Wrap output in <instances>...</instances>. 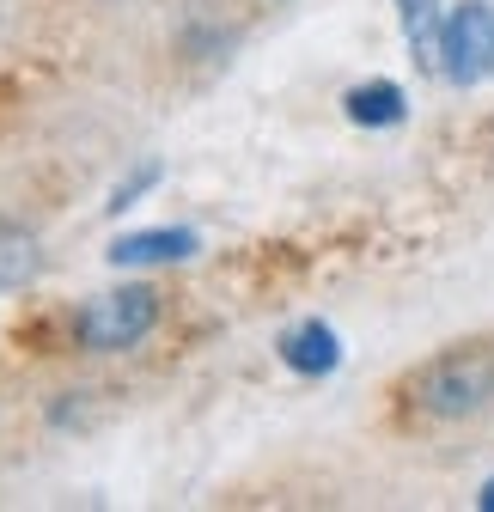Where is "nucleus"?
<instances>
[{"label": "nucleus", "instance_id": "f257e3e1", "mask_svg": "<svg viewBox=\"0 0 494 512\" xmlns=\"http://www.w3.org/2000/svg\"><path fill=\"white\" fill-rule=\"evenodd\" d=\"M403 397L427 421H464V415L494 403V354L488 348H452L440 360H427L403 384Z\"/></svg>", "mask_w": 494, "mask_h": 512}, {"label": "nucleus", "instance_id": "f03ea898", "mask_svg": "<svg viewBox=\"0 0 494 512\" xmlns=\"http://www.w3.org/2000/svg\"><path fill=\"white\" fill-rule=\"evenodd\" d=\"M159 324V293L153 287H116V293H98L80 317H74V330L92 354H129L153 336Z\"/></svg>", "mask_w": 494, "mask_h": 512}, {"label": "nucleus", "instance_id": "7ed1b4c3", "mask_svg": "<svg viewBox=\"0 0 494 512\" xmlns=\"http://www.w3.org/2000/svg\"><path fill=\"white\" fill-rule=\"evenodd\" d=\"M440 74L452 86H488L494 80V0H458V7H446Z\"/></svg>", "mask_w": 494, "mask_h": 512}, {"label": "nucleus", "instance_id": "20e7f679", "mask_svg": "<svg viewBox=\"0 0 494 512\" xmlns=\"http://www.w3.org/2000/svg\"><path fill=\"white\" fill-rule=\"evenodd\" d=\"M202 238L190 226H147V232H122L104 256L116 269H159V263H190Z\"/></svg>", "mask_w": 494, "mask_h": 512}, {"label": "nucleus", "instance_id": "39448f33", "mask_svg": "<svg viewBox=\"0 0 494 512\" xmlns=\"http://www.w3.org/2000/svg\"><path fill=\"white\" fill-rule=\"evenodd\" d=\"M281 360H287L299 378H330V372L342 366V336L312 317V324H299V330L281 336Z\"/></svg>", "mask_w": 494, "mask_h": 512}, {"label": "nucleus", "instance_id": "423d86ee", "mask_svg": "<svg viewBox=\"0 0 494 512\" xmlns=\"http://www.w3.org/2000/svg\"><path fill=\"white\" fill-rule=\"evenodd\" d=\"M397 19L409 37V55L421 74H440V31H446V7L440 0H397Z\"/></svg>", "mask_w": 494, "mask_h": 512}, {"label": "nucleus", "instance_id": "0eeeda50", "mask_svg": "<svg viewBox=\"0 0 494 512\" xmlns=\"http://www.w3.org/2000/svg\"><path fill=\"white\" fill-rule=\"evenodd\" d=\"M342 110H348V122H360V128H397V122L409 116V98H403L397 80H366V86H354V92L342 98Z\"/></svg>", "mask_w": 494, "mask_h": 512}, {"label": "nucleus", "instance_id": "6e6552de", "mask_svg": "<svg viewBox=\"0 0 494 512\" xmlns=\"http://www.w3.org/2000/svg\"><path fill=\"white\" fill-rule=\"evenodd\" d=\"M37 269H43L37 238H31L25 226H0V293H13V287L37 281Z\"/></svg>", "mask_w": 494, "mask_h": 512}, {"label": "nucleus", "instance_id": "1a4fd4ad", "mask_svg": "<svg viewBox=\"0 0 494 512\" xmlns=\"http://www.w3.org/2000/svg\"><path fill=\"white\" fill-rule=\"evenodd\" d=\"M159 177H165V171H159V165H141V171H135V177H122V183H116V189H110V202H104V214H122V208H135V202H141V196H147V189H153V183H159Z\"/></svg>", "mask_w": 494, "mask_h": 512}, {"label": "nucleus", "instance_id": "9d476101", "mask_svg": "<svg viewBox=\"0 0 494 512\" xmlns=\"http://www.w3.org/2000/svg\"><path fill=\"white\" fill-rule=\"evenodd\" d=\"M476 506H482V512H494V476L482 482V494H476Z\"/></svg>", "mask_w": 494, "mask_h": 512}]
</instances>
